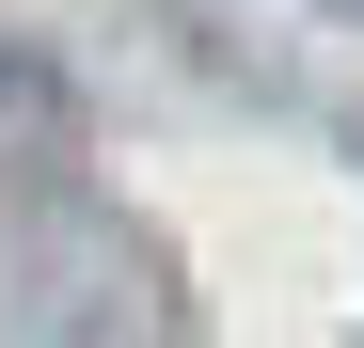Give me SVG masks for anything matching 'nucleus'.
I'll return each mask as SVG.
<instances>
[{
  "label": "nucleus",
  "instance_id": "1",
  "mask_svg": "<svg viewBox=\"0 0 364 348\" xmlns=\"http://www.w3.org/2000/svg\"><path fill=\"white\" fill-rule=\"evenodd\" d=\"M0 348H191V317H174V269L143 222L32 190L0 206Z\"/></svg>",
  "mask_w": 364,
  "mask_h": 348
},
{
  "label": "nucleus",
  "instance_id": "2",
  "mask_svg": "<svg viewBox=\"0 0 364 348\" xmlns=\"http://www.w3.org/2000/svg\"><path fill=\"white\" fill-rule=\"evenodd\" d=\"M32 95H48V80H32V64H16V48H0V111H32Z\"/></svg>",
  "mask_w": 364,
  "mask_h": 348
}]
</instances>
